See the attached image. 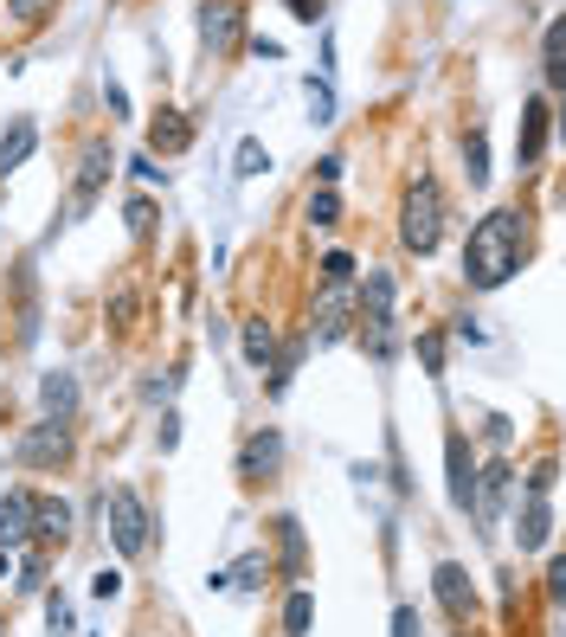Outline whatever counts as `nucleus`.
I'll return each instance as SVG.
<instances>
[{"instance_id":"obj_15","label":"nucleus","mask_w":566,"mask_h":637,"mask_svg":"<svg viewBox=\"0 0 566 637\" xmlns=\"http://www.w3.org/2000/svg\"><path fill=\"white\" fill-rule=\"evenodd\" d=\"M33 148H39V130H33V117H13V130L0 136V181H7V174H13V168L33 155Z\"/></svg>"},{"instance_id":"obj_4","label":"nucleus","mask_w":566,"mask_h":637,"mask_svg":"<svg viewBox=\"0 0 566 637\" xmlns=\"http://www.w3.org/2000/svg\"><path fill=\"white\" fill-rule=\"evenodd\" d=\"M65 457H71L65 419H46V425H33V431L20 438V464H33V470H59Z\"/></svg>"},{"instance_id":"obj_35","label":"nucleus","mask_w":566,"mask_h":637,"mask_svg":"<svg viewBox=\"0 0 566 637\" xmlns=\"http://www.w3.org/2000/svg\"><path fill=\"white\" fill-rule=\"evenodd\" d=\"M554 490V464H547V457H541V464H534V470H528V495H547Z\"/></svg>"},{"instance_id":"obj_23","label":"nucleus","mask_w":566,"mask_h":637,"mask_svg":"<svg viewBox=\"0 0 566 637\" xmlns=\"http://www.w3.org/2000/svg\"><path fill=\"white\" fill-rule=\"evenodd\" d=\"M464 168H470V187H483V181H490V136H483V130H470V136H464Z\"/></svg>"},{"instance_id":"obj_42","label":"nucleus","mask_w":566,"mask_h":637,"mask_svg":"<svg viewBox=\"0 0 566 637\" xmlns=\"http://www.w3.org/2000/svg\"><path fill=\"white\" fill-rule=\"evenodd\" d=\"M130 168H136V181H161V168H155V155H136Z\"/></svg>"},{"instance_id":"obj_1","label":"nucleus","mask_w":566,"mask_h":637,"mask_svg":"<svg viewBox=\"0 0 566 637\" xmlns=\"http://www.w3.org/2000/svg\"><path fill=\"white\" fill-rule=\"evenodd\" d=\"M521 252H528V232H521V212H490L470 225L464 238V278L470 290H502V283L521 271Z\"/></svg>"},{"instance_id":"obj_43","label":"nucleus","mask_w":566,"mask_h":637,"mask_svg":"<svg viewBox=\"0 0 566 637\" xmlns=\"http://www.w3.org/2000/svg\"><path fill=\"white\" fill-rule=\"evenodd\" d=\"M290 13H296V20H316V13H322V0H290Z\"/></svg>"},{"instance_id":"obj_22","label":"nucleus","mask_w":566,"mask_h":637,"mask_svg":"<svg viewBox=\"0 0 566 637\" xmlns=\"http://www.w3.org/2000/svg\"><path fill=\"white\" fill-rule=\"evenodd\" d=\"M541 59H547V84L566 90V13L547 26V46H541Z\"/></svg>"},{"instance_id":"obj_29","label":"nucleus","mask_w":566,"mask_h":637,"mask_svg":"<svg viewBox=\"0 0 566 637\" xmlns=\"http://www.w3.org/2000/svg\"><path fill=\"white\" fill-rule=\"evenodd\" d=\"M419 360H424V373H431V380L444 373V335H438V329H424V335H419Z\"/></svg>"},{"instance_id":"obj_36","label":"nucleus","mask_w":566,"mask_h":637,"mask_svg":"<svg viewBox=\"0 0 566 637\" xmlns=\"http://www.w3.org/2000/svg\"><path fill=\"white\" fill-rule=\"evenodd\" d=\"M547 599H554V605H566V554L547 566Z\"/></svg>"},{"instance_id":"obj_41","label":"nucleus","mask_w":566,"mask_h":637,"mask_svg":"<svg viewBox=\"0 0 566 637\" xmlns=\"http://www.w3.org/2000/svg\"><path fill=\"white\" fill-rule=\"evenodd\" d=\"M483 438H490V444H508V438H515V425H508V419H502V413H495V419H490V431H483Z\"/></svg>"},{"instance_id":"obj_18","label":"nucleus","mask_w":566,"mask_h":637,"mask_svg":"<svg viewBox=\"0 0 566 637\" xmlns=\"http://www.w3.org/2000/svg\"><path fill=\"white\" fill-rule=\"evenodd\" d=\"M238 342H245V360H251V367H271V360H278V329H271L264 316H258V322H245V329H238Z\"/></svg>"},{"instance_id":"obj_8","label":"nucleus","mask_w":566,"mask_h":637,"mask_svg":"<svg viewBox=\"0 0 566 637\" xmlns=\"http://www.w3.org/2000/svg\"><path fill=\"white\" fill-rule=\"evenodd\" d=\"M431 586H438V605L451 612V618H470V605H477V592H470V573L457 561H438V573H431Z\"/></svg>"},{"instance_id":"obj_39","label":"nucleus","mask_w":566,"mask_h":637,"mask_svg":"<svg viewBox=\"0 0 566 637\" xmlns=\"http://www.w3.org/2000/svg\"><path fill=\"white\" fill-rule=\"evenodd\" d=\"M316 181L335 187V181H342V155H322V161H316Z\"/></svg>"},{"instance_id":"obj_12","label":"nucleus","mask_w":566,"mask_h":637,"mask_svg":"<svg viewBox=\"0 0 566 637\" xmlns=\"http://www.w3.org/2000/svg\"><path fill=\"white\" fill-rule=\"evenodd\" d=\"M547 535H554V509H547V495H528V509H521V522H515L521 554H541V548H547Z\"/></svg>"},{"instance_id":"obj_11","label":"nucleus","mask_w":566,"mask_h":637,"mask_svg":"<svg viewBox=\"0 0 566 637\" xmlns=\"http://www.w3.org/2000/svg\"><path fill=\"white\" fill-rule=\"evenodd\" d=\"M238 20H245L238 0H207V7H200V39H207L212 52H225V46L238 39Z\"/></svg>"},{"instance_id":"obj_33","label":"nucleus","mask_w":566,"mask_h":637,"mask_svg":"<svg viewBox=\"0 0 566 637\" xmlns=\"http://www.w3.org/2000/svg\"><path fill=\"white\" fill-rule=\"evenodd\" d=\"M130 232H136V238L155 232V207H148V200H130Z\"/></svg>"},{"instance_id":"obj_24","label":"nucleus","mask_w":566,"mask_h":637,"mask_svg":"<svg viewBox=\"0 0 566 637\" xmlns=\"http://www.w3.org/2000/svg\"><path fill=\"white\" fill-rule=\"evenodd\" d=\"M271 528H278L283 566H290V573H303V528H296V515H278V522H271Z\"/></svg>"},{"instance_id":"obj_32","label":"nucleus","mask_w":566,"mask_h":637,"mask_svg":"<svg viewBox=\"0 0 566 637\" xmlns=\"http://www.w3.org/2000/svg\"><path fill=\"white\" fill-rule=\"evenodd\" d=\"M7 13L33 26V20H46V13H52V0H7Z\"/></svg>"},{"instance_id":"obj_34","label":"nucleus","mask_w":566,"mask_h":637,"mask_svg":"<svg viewBox=\"0 0 566 637\" xmlns=\"http://www.w3.org/2000/svg\"><path fill=\"white\" fill-rule=\"evenodd\" d=\"M90 592H97V599H116V592H123V573H116V566H103V573L90 579Z\"/></svg>"},{"instance_id":"obj_10","label":"nucleus","mask_w":566,"mask_h":637,"mask_svg":"<svg viewBox=\"0 0 566 637\" xmlns=\"http://www.w3.org/2000/svg\"><path fill=\"white\" fill-rule=\"evenodd\" d=\"M444 464H451V502H457V509H470V495H477V464H470L464 431H451V438H444Z\"/></svg>"},{"instance_id":"obj_17","label":"nucleus","mask_w":566,"mask_h":637,"mask_svg":"<svg viewBox=\"0 0 566 637\" xmlns=\"http://www.w3.org/2000/svg\"><path fill=\"white\" fill-rule=\"evenodd\" d=\"M367 329H360V342H367V354L373 360H393V348H399V329H393V309H380V316H360Z\"/></svg>"},{"instance_id":"obj_9","label":"nucleus","mask_w":566,"mask_h":637,"mask_svg":"<svg viewBox=\"0 0 566 637\" xmlns=\"http://www.w3.org/2000/svg\"><path fill=\"white\" fill-rule=\"evenodd\" d=\"M39 528H33V495L26 490H7L0 495V548H26Z\"/></svg>"},{"instance_id":"obj_6","label":"nucleus","mask_w":566,"mask_h":637,"mask_svg":"<svg viewBox=\"0 0 566 637\" xmlns=\"http://www.w3.org/2000/svg\"><path fill=\"white\" fill-rule=\"evenodd\" d=\"M278 464H283V438H278V431H271V425H264V431H251V438L238 444V477H245V483H258V477H271Z\"/></svg>"},{"instance_id":"obj_38","label":"nucleus","mask_w":566,"mask_h":637,"mask_svg":"<svg viewBox=\"0 0 566 637\" xmlns=\"http://www.w3.org/2000/svg\"><path fill=\"white\" fill-rule=\"evenodd\" d=\"M393 637H419V612H413V605L393 612Z\"/></svg>"},{"instance_id":"obj_26","label":"nucleus","mask_w":566,"mask_h":637,"mask_svg":"<svg viewBox=\"0 0 566 637\" xmlns=\"http://www.w3.org/2000/svg\"><path fill=\"white\" fill-rule=\"evenodd\" d=\"M309 225H342V194L335 187H316L309 194Z\"/></svg>"},{"instance_id":"obj_44","label":"nucleus","mask_w":566,"mask_h":637,"mask_svg":"<svg viewBox=\"0 0 566 637\" xmlns=\"http://www.w3.org/2000/svg\"><path fill=\"white\" fill-rule=\"evenodd\" d=\"M0 573H7V554H0Z\"/></svg>"},{"instance_id":"obj_16","label":"nucleus","mask_w":566,"mask_h":637,"mask_svg":"<svg viewBox=\"0 0 566 637\" xmlns=\"http://www.w3.org/2000/svg\"><path fill=\"white\" fill-rule=\"evenodd\" d=\"M39 400H46V419H71V413H77V380H71L65 367L46 373V380H39Z\"/></svg>"},{"instance_id":"obj_30","label":"nucleus","mask_w":566,"mask_h":637,"mask_svg":"<svg viewBox=\"0 0 566 637\" xmlns=\"http://www.w3.org/2000/svg\"><path fill=\"white\" fill-rule=\"evenodd\" d=\"M316 271H322V283H348L354 278V258H348V252H329Z\"/></svg>"},{"instance_id":"obj_27","label":"nucleus","mask_w":566,"mask_h":637,"mask_svg":"<svg viewBox=\"0 0 566 637\" xmlns=\"http://www.w3.org/2000/svg\"><path fill=\"white\" fill-rule=\"evenodd\" d=\"M264 168H271V148H264L258 136H245V142H238V174H245V181H258Z\"/></svg>"},{"instance_id":"obj_7","label":"nucleus","mask_w":566,"mask_h":637,"mask_svg":"<svg viewBox=\"0 0 566 637\" xmlns=\"http://www.w3.org/2000/svg\"><path fill=\"white\" fill-rule=\"evenodd\" d=\"M348 309H354V290L348 283H322V303H316V342H342L348 335Z\"/></svg>"},{"instance_id":"obj_5","label":"nucleus","mask_w":566,"mask_h":637,"mask_svg":"<svg viewBox=\"0 0 566 637\" xmlns=\"http://www.w3.org/2000/svg\"><path fill=\"white\" fill-rule=\"evenodd\" d=\"M110 168H116V161H110V142H103V136H90V142H84V161H77V187H71V212H84L90 200H97V194H103Z\"/></svg>"},{"instance_id":"obj_20","label":"nucleus","mask_w":566,"mask_h":637,"mask_svg":"<svg viewBox=\"0 0 566 637\" xmlns=\"http://www.w3.org/2000/svg\"><path fill=\"white\" fill-rule=\"evenodd\" d=\"M502 495H508V470H502V464H490V470L477 477V495H470V509H477V515L490 522L495 509H502Z\"/></svg>"},{"instance_id":"obj_31","label":"nucleus","mask_w":566,"mask_h":637,"mask_svg":"<svg viewBox=\"0 0 566 637\" xmlns=\"http://www.w3.org/2000/svg\"><path fill=\"white\" fill-rule=\"evenodd\" d=\"M309 110H316V123H335V97H329V84H316V77H309Z\"/></svg>"},{"instance_id":"obj_37","label":"nucleus","mask_w":566,"mask_h":637,"mask_svg":"<svg viewBox=\"0 0 566 637\" xmlns=\"http://www.w3.org/2000/svg\"><path fill=\"white\" fill-rule=\"evenodd\" d=\"M46 618H52V632H65V625H71V605H65V592H52V599H46Z\"/></svg>"},{"instance_id":"obj_3","label":"nucleus","mask_w":566,"mask_h":637,"mask_svg":"<svg viewBox=\"0 0 566 637\" xmlns=\"http://www.w3.org/2000/svg\"><path fill=\"white\" fill-rule=\"evenodd\" d=\"M103 522H110V541H116L123 561H136L142 548H148V509H142V495L130 483H116V490L103 495Z\"/></svg>"},{"instance_id":"obj_2","label":"nucleus","mask_w":566,"mask_h":637,"mask_svg":"<svg viewBox=\"0 0 566 637\" xmlns=\"http://www.w3.org/2000/svg\"><path fill=\"white\" fill-rule=\"evenodd\" d=\"M399 238H406V252H419L431 258L438 252V238H444V187L424 174L406 187V207H399Z\"/></svg>"},{"instance_id":"obj_25","label":"nucleus","mask_w":566,"mask_h":637,"mask_svg":"<svg viewBox=\"0 0 566 637\" xmlns=\"http://www.w3.org/2000/svg\"><path fill=\"white\" fill-rule=\"evenodd\" d=\"M393 309V278L386 271H367V290H360V316H380Z\"/></svg>"},{"instance_id":"obj_14","label":"nucleus","mask_w":566,"mask_h":637,"mask_svg":"<svg viewBox=\"0 0 566 637\" xmlns=\"http://www.w3.org/2000/svg\"><path fill=\"white\" fill-rule=\"evenodd\" d=\"M194 142V123L181 117V110H161L155 123H148V155H181Z\"/></svg>"},{"instance_id":"obj_40","label":"nucleus","mask_w":566,"mask_h":637,"mask_svg":"<svg viewBox=\"0 0 566 637\" xmlns=\"http://www.w3.org/2000/svg\"><path fill=\"white\" fill-rule=\"evenodd\" d=\"M103 103H110V110L123 117V110H130V90H123V84H103Z\"/></svg>"},{"instance_id":"obj_13","label":"nucleus","mask_w":566,"mask_h":637,"mask_svg":"<svg viewBox=\"0 0 566 637\" xmlns=\"http://www.w3.org/2000/svg\"><path fill=\"white\" fill-rule=\"evenodd\" d=\"M541 148H547V103L534 97V103L521 110V136H515V161H521V168H534V161H541Z\"/></svg>"},{"instance_id":"obj_28","label":"nucleus","mask_w":566,"mask_h":637,"mask_svg":"<svg viewBox=\"0 0 566 637\" xmlns=\"http://www.w3.org/2000/svg\"><path fill=\"white\" fill-rule=\"evenodd\" d=\"M258 573H271V561H264V554H245V561H238L232 573H225V586H264Z\"/></svg>"},{"instance_id":"obj_21","label":"nucleus","mask_w":566,"mask_h":637,"mask_svg":"<svg viewBox=\"0 0 566 637\" xmlns=\"http://www.w3.org/2000/svg\"><path fill=\"white\" fill-rule=\"evenodd\" d=\"M309 625H316V592H290L283 599V637H309Z\"/></svg>"},{"instance_id":"obj_19","label":"nucleus","mask_w":566,"mask_h":637,"mask_svg":"<svg viewBox=\"0 0 566 637\" xmlns=\"http://www.w3.org/2000/svg\"><path fill=\"white\" fill-rule=\"evenodd\" d=\"M33 528L65 541L71 535V502H59V495H33Z\"/></svg>"}]
</instances>
